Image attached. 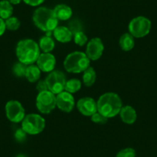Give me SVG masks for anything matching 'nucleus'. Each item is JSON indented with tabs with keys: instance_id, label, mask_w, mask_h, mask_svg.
<instances>
[{
	"instance_id": "obj_1",
	"label": "nucleus",
	"mask_w": 157,
	"mask_h": 157,
	"mask_svg": "<svg viewBox=\"0 0 157 157\" xmlns=\"http://www.w3.org/2000/svg\"><path fill=\"white\" fill-rule=\"evenodd\" d=\"M35 25L46 33V36H51L54 29L58 26L59 20L54 14L53 10L46 7H39L35 10L33 16Z\"/></svg>"
},
{
	"instance_id": "obj_2",
	"label": "nucleus",
	"mask_w": 157,
	"mask_h": 157,
	"mask_svg": "<svg viewBox=\"0 0 157 157\" xmlns=\"http://www.w3.org/2000/svg\"><path fill=\"white\" fill-rule=\"evenodd\" d=\"M16 53L19 62L29 66L36 63L40 55V49L39 44L33 39H22L16 46Z\"/></svg>"
},
{
	"instance_id": "obj_3",
	"label": "nucleus",
	"mask_w": 157,
	"mask_h": 157,
	"mask_svg": "<svg viewBox=\"0 0 157 157\" xmlns=\"http://www.w3.org/2000/svg\"><path fill=\"white\" fill-rule=\"evenodd\" d=\"M122 107V99L115 93H104L97 101V111L108 119L117 116Z\"/></svg>"
},
{
	"instance_id": "obj_4",
	"label": "nucleus",
	"mask_w": 157,
	"mask_h": 157,
	"mask_svg": "<svg viewBox=\"0 0 157 157\" xmlns=\"http://www.w3.org/2000/svg\"><path fill=\"white\" fill-rule=\"evenodd\" d=\"M90 59L86 54L79 51L71 52L66 57L63 63L65 69L70 73L83 72L90 67Z\"/></svg>"
},
{
	"instance_id": "obj_5",
	"label": "nucleus",
	"mask_w": 157,
	"mask_h": 157,
	"mask_svg": "<svg viewBox=\"0 0 157 157\" xmlns=\"http://www.w3.org/2000/svg\"><path fill=\"white\" fill-rule=\"evenodd\" d=\"M22 129L29 135H37L43 132L46 126V120L40 115L36 113L25 115L22 120Z\"/></svg>"
},
{
	"instance_id": "obj_6",
	"label": "nucleus",
	"mask_w": 157,
	"mask_h": 157,
	"mask_svg": "<svg viewBox=\"0 0 157 157\" xmlns=\"http://www.w3.org/2000/svg\"><path fill=\"white\" fill-rule=\"evenodd\" d=\"M152 22L145 16H137L130 21L129 32L134 38H143L147 36L151 30Z\"/></svg>"
},
{
	"instance_id": "obj_7",
	"label": "nucleus",
	"mask_w": 157,
	"mask_h": 157,
	"mask_svg": "<svg viewBox=\"0 0 157 157\" xmlns=\"http://www.w3.org/2000/svg\"><path fill=\"white\" fill-rule=\"evenodd\" d=\"M36 105L40 113L49 114L56 106V96L49 90L39 93L36 97Z\"/></svg>"
},
{
	"instance_id": "obj_8",
	"label": "nucleus",
	"mask_w": 157,
	"mask_h": 157,
	"mask_svg": "<svg viewBox=\"0 0 157 157\" xmlns=\"http://www.w3.org/2000/svg\"><path fill=\"white\" fill-rule=\"evenodd\" d=\"M45 80L47 83L49 91L53 94L58 95L65 90L66 78L65 74L61 71H52L49 72Z\"/></svg>"
},
{
	"instance_id": "obj_9",
	"label": "nucleus",
	"mask_w": 157,
	"mask_h": 157,
	"mask_svg": "<svg viewBox=\"0 0 157 157\" xmlns=\"http://www.w3.org/2000/svg\"><path fill=\"white\" fill-rule=\"evenodd\" d=\"M5 109L8 120L13 123H20L25 116V109L19 101L10 100L7 102Z\"/></svg>"
},
{
	"instance_id": "obj_10",
	"label": "nucleus",
	"mask_w": 157,
	"mask_h": 157,
	"mask_svg": "<svg viewBox=\"0 0 157 157\" xmlns=\"http://www.w3.org/2000/svg\"><path fill=\"white\" fill-rule=\"evenodd\" d=\"M104 51V45L102 39L100 38H93L88 42L86 46V54L87 57L90 60L96 61L98 60L101 56Z\"/></svg>"
},
{
	"instance_id": "obj_11",
	"label": "nucleus",
	"mask_w": 157,
	"mask_h": 157,
	"mask_svg": "<svg viewBox=\"0 0 157 157\" xmlns=\"http://www.w3.org/2000/svg\"><path fill=\"white\" fill-rule=\"evenodd\" d=\"M76 106L81 114L86 116H92L97 112V102L91 97L81 98L77 102Z\"/></svg>"
},
{
	"instance_id": "obj_12",
	"label": "nucleus",
	"mask_w": 157,
	"mask_h": 157,
	"mask_svg": "<svg viewBox=\"0 0 157 157\" xmlns=\"http://www.w3.org/2000/svg\"><path fill=\"white\" fill-rule=\"evenodd\" d=\"M56 106L64 113H70L75 107V99L72 94L63 91L57 95Z\"/></svg>"
},
{
	"instance_id": "obj_13",
	"label": "nucleus",
	"mask_w": 157,
	"mask_h": 157,
	"mask_svg": "<svg viewBox=\"0 0 157 157\" xmlns=\"http://www.w3.org/2000/svg\"><path fill=\"white\" fill-rule=\"evenodd\" d=\"M56 63V57L50 52H43L40 53L36 65L40 69L42 72H51L54 70Z\"/></svg>"
},
{
	"instance_id": "obj_14",
	"label": "nucleus",
	"mask_w": 157,
	"mask_h": 157,
	"mask_svg": "<svg viewBox=\"0 0 157 157\" xmlns=\"http://www.w3.org/2000/svg\"><path fill=\"white\" fill-rule=\"evenodd\" d=\"M119 114H120L122 121L126 124H133L136 121V111L131 105H125L122 107Z\"/></svg>"
},
{
	"instance_id": "obj_15",
	"label": "nucleus",
	"mask_w": 157,
	"mask_h": 157,
	"mask_svg": "<svg viewBox=\"0 0 157 157\" xmlns=\"http://www.w3.org/2000/svg\"><path fill=\"white\" fill-rule=\"evenodd\" d=\"M53 36L58 42L62 43H67L72 40V33L66 26H57L53 31Z\"/></svg>"
},
{
	"instance_id": "obj_16",
	"label": "nucleus",
	"mask_w": 157,
	"mask_h": 157,
	"mask_svg": "<svg viewBox=\"0 0 157 157\" xmlns=\"http://www.w3.org/2000/svg\"><path fill=\"white\" fill-rule=\"evenodd\" d=\"M54 14L59 21L69 20L72 16V10L66 4H59L53 9Z\"/></svg>"
},
{
	"instance_id": "obj_17",
	"label": "nucleus",
	"mask_w": 157,
	"mask_h": 157,
	"mask_svg": "<svg viewBox=\"0 0 157 157\" xmlns=\"http://www.w3.org/2000/svg\"><path fill=\"white\" fill-rule=\"evenodd\" d=\"M120 46L121 49L123 51H128L132 50L135 46V40H134V37L130 34L129 33H124L122 35V36L120 39Z\"/></svg>"
},
{
	"instance_id": "obj_18",
	"label": "nucleus",
	"mask_w": 157,
	"mask_h": 157,
	"mask_svg": "<svg viewBox=\"0 0 157 157\" xmlns=\"http://www.w3.org/2000/svg\"><path fill=\"white\" fill-rule=\"evenodd\" d=\"M41 75V70L37 66V65H29L27 66L26 72H25V77L27 80L30 82H36L40 78Z\"/></svg>"
},
{
	"instance_id": "obj_19",
	"label": "nucleus",
	"mask_w": 157,
	"mask_h": 157,
	"mask_svg": "<svg viewBox=\"0 0 157 157\" xmlns=\"http://www.w3.org/2000/svg\"><path fill=\"white\" fill-rule=\"evenodd\" d=\"M39 46L43 52H50L55 48V42L51 36H45L39 39Z\"/></svg>"
},
{
	"instance_id": "obj_20",
	"label": "nucleus",
	"mask_w": 157,
	"mask_h": 157,
	"mask_svg": "<svg viewBox=\"0 0 157 157\" xmlns=\"http://www.w3.org/2000/svg\"><path fill=\"white\" fill-rule=\"evenodd\" d=\"M13 6L8 0L0 1V18L6 20L13 16Z\"/></svg>"
},
{
	"instance_id": "obj_21",
	"label": "nucleus",
	"mask_w": 157,
	"mask_h": 157,
	"mask_svg": "<svg viewBox=\"0 0 157 157\" xmlns=\"http://www.w3.org/2000/svg\"><path fill=\"white\" fill-rule=\"evenodd\" d=\"M96 80V72L93 67L90 66L86 69L82 75V81L85 86L90 87L95 83Z\"/></svg>"
},
{
	"instance_id": "obj_22",
	"label": "nucleus",
	"mask_w": 157,
	"mask_h": 157,
	"mask_svg": "<svg viewBox=\"0 0 157 157\" xmlns=\"http://www.w3.org/2000/svg\"><path fill=\"white\" fill-rule=\"evenodd\" d=\"M82 83L77 78H71L69 80L66 81V86H65V91L73 94L77 93L81 89Z\"/></svg>"
},
{
	"instance_id": "obj_23",
	"label": "nucleus",
	"mask_w": 157,
	"mask_h": 157,
	"mask_svg": "<svg viewBox=\"0 0 157 157\" xmlns=\"http://www.w3.org/2000/svg\"><path fill=\"white\" fill-rule=\"evenodd\" d=\"M5 22L6 29L10 31H16V30L19 29L21 25L19 19L16 17H13V16H11L9 19H6Z\"/></svg>"
},
{
	"instance_id": "obj_24",
	"label": "nucleus",
	"mask_w": 157,
	"mask_h": 157,
	"mask_svg": "<svg viewBox=\"0 0 157 157\" xmlns=\"http://www.w3.org/2000/svg\"><path fill=\"white\" fill-rule=\"evenodd\" d=\"M27 66L23 63H16L13 67V72L14 75L17 77H23L25 76V72H26Z\"/></svg>"
},
{
	"instance_id": "obj_25",
	"label": "nucleus",
	"mask_w": 157,
	"mask_h": 157,
	"mask_svg": "<svg viewBox=\"0 0 157 157\" xmlns=\"http://www.w3.org/2000/svg\"><path fill=\"white\" fill-rule=\"evenodd\" d=\"M73 39L75 44L79 46H85L88 43V38L82 31L78 32V33L73 35Z\"/></svg>"
},
{
	"instance_id": "obj_26",
	"label": "nucleus",
	"mask_w": 157,
	"mask_h": 157,
	"mask_svg": "<svg viewBox=\"0 0 157 157\" xmlns=\"http://www.w3.org/2000/svg\"><path fill=\"white\" fill-rule=\"evenodd\" d=\"M72 35H75V33H78V32L82 31V25L80 21H78V19H73L69 23V27H68Z\"/></svg>"
},
{
	"instance_id": "obj_27",
	"label": "nucleus",
	"mask_w": 157,
	"mask_h": 157,
	"mask_svg": "<svg viewBox=\"0 0 157 157\" xmlns=\"http://www.w3.org/2000/svg\"><path fill=\"white\" fill-rule=\"evenodd\" d=\"M136 150L132 148H125L117 152L116 157H136Z\"/></svg>"
},
{
	"instance_id": "obj_28",
	"label": "nucleus",
	"mask_w": 157,
	"mask_h": 157,
	"mask_svg": "<svg viewBox=\"0 0 157 157\" xmlns=\"http://www.w3.org/2000/svg\"><path fill=\"white\" fill-rule=\"evenodd\" d=\"M91 120L94 123H97V124H105V123H107L108 118L102 116L101 113H99L97 111L91 116Z\"/></svg>"
},
{
	"instance_id": "obj_29",
	"label": "nucleus",
	"mask_w": 157,
	"mask_h": 157,
	"mask_svg": "<svg viewBox=\"0 0 157 157\" xmlns=\"http://www.w3.org/2000/svg\"><path fill=\"white\" fill-rule=\"evenodd\" d=\"M26 132L21 128L16 130V133H15V138H16V141L18 142H23L26 138Z\"/></svg>"
},
{
	"instance_id": "obj_30",
	"label": "nucleus",
	"mask_w": 157,
	"mask_h": 157,
	"mask_svg": "<svg viewBox=\"0 0 157 157\" xmlns=\"http://www.w3.org/2000/svg\"><path fill=\"white\" fill-rule=\"evenodd\" d=\"M36 90L39 91V93L49 90L46 80H39V82L37 83V86H36Z\"/></svg>"
},
{
	"instance_id": "obj_31",
	"label": "nucleus",
	"mask_w": 157,
	"mask_h": 157,
	"mask_svg": "<svg viewBox=\"0 0 157 157\" xmlns=\"http://www.w3.org/2000/svg\"><path fill=\"white\" fill-rule=\"evenodd\" d=\"M22 1L30 6H39L44 2L45 0H22Z\"/></svg>"
},
{
	"instance_id": "obj_32",
	"label": "nucleus",
	"mask_w": 157,
	"mask_h": 157,
	"mask_svg": "<svg viewBox=\"0 0 157 157\" xmlns=\"http://www.w3.org/2000/svg\"><path fill=\"white\" fill-rule=\"evenodd\" d=\"M6 29V26L5 21L2 18H0V36H2L5 33Z\"/></svg>"
},
{
	"instance_id": "obj_33",
	"label": "nucleus",
	"mask_w": 157,
	"mask_h": 157,
	"mask_svg": "<svg viewBox=\"0 0 157 157\" xmlns=\"http://www.w3.org/2000/svg\"><path fill=\"white\" fill-rule=\"evenodd\" d=\"M8 1L12 5H18V4H19L22 2V0H8Z\"/></svg>"
},
{
	"instance_id": "obj_34",
	"label": "nucleus",
	"mask_w": 157,
	"mask_h": 157,
	"mask_svg": "<svg viewBox=\"0 0 157 157\" xmlns=\"http://www.w3.org/2000/svg\"><path fill=\"white\" fill-rule=\"evenodd\" d=\"M16 157H26V156H25V155H23V154H19V155H18Z\"/></svg>"
}]
</instances>
